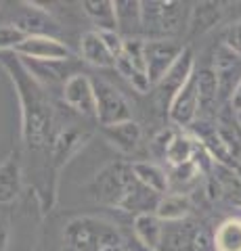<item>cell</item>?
<instances>
[{"label": "cell", "instance_id": "cell-1", "mask_svg": "<svg viewBox=\"0 0 241 251\" xmlns=\"http://www.w3.org/2000/svg\"><path fill=\"white\" fill-rule=\"evenodd\" d=\"M0 67L9 74L11 82L17 90L19 109H21V143L27 153H49L53 145V126L55 111L46 88L34 80L21 63L19 54L0 52Z\"/></svg>", "mask_w": 241, "mask_h": 251}, {"label": "cell", "instance_id": "cell-2", "mask_svg": "<svg viewBox=\"0 0 241 251\" xmlns=\"http://www.w3.org/2000/svg\"><path fill=\"white\" fill-rule=\"evenodd\" d=\"M90 193L101 205L115 207L120 211H136L149 214L155 211L160 201V195H155L149 188H145L132 174L130 163H109L95 176L90 184Z\"/></svg>", "mask_w": 241, "mask_h": 251}, {"label": "cell", "instance_id": "cell-3", "mask_svg": "<svg viewBox=\"0 0 241 251\" xmlns=\"http://www.w3.org/2000/svg\"><path fill=\"white\" fill-rule=\"evenodd\" d=\"M63 251H134L109 220L78 216L63 230Z\"/></svg>", "mask_w": 241, "mask_h": 251}, {"label": "cell", "instance_id": "cell-4", "mask_svg": "<svg viewBox=\"0 0 241 251\" xmlns=\"http://www.w3.org/2000/svg\"><path fill=\"white\" fill-rule=\"evenodd\" d=\"M92 84H95L97 97V122L101 124V128L132 120V105L113 84L97 80V77L92 80Z\"/></svg>", "mask_w": 241, "mask_h": 251}, {"label": "cell", "instance_id": "cell-5", "mask_svg": "<svg viewBox=\"0 0 241 251\" xmlns=\"http://www.w3.org/2000/svg\"><path fill=\"white\" fill-rule=\"evenodd\" d=\"M88 140H90L88 132H80L76 128L59 130L55 134V138H53V145H51V151H49V168H51V174H53V186H51L53 199L57 197V180H59L61 170H63L65 163L72 159Z\"/></svg>", "mask_w": 241, "mask_h": 251}, {"label": "cell", "instance_id": "cell-6", "mask_svg": "<svg viewBox=\"0 0 241 251\" xmlns=\"http://www.w3.org/2000/svg\"><path fill=\"white\" fill-rule=\"evenodd\" d=\"M183 50H185V44L172 40V38L145 40V65H147V75H149L153 88L164 80L168 69L176 63Z\"/></svg>", "mask_w": 241, "mask_h": 251}, {"label": "cell", "instance_id": "cell-7", "mask_svg": "<svg viewBox=\"0 0 241 251\" xmlns=\"http://www.w3.org/2000/svg\"><path fill=\"white\" fill-rule=\"evenodd\" d=\"M63 103L74 109L76 113L84 117H95L97 120V97H95V84L92 77L86 74H74L61 88Z\"/></svg>", "mask_w": 241, "mask_h": 251}, {"label": "cell", "instance_id": "cell-8", "mask_svg": "<svg viewBox=\"0 0 241 251\" xmlns=\"http://www.w3.org/2000/svg\"><path fill=\"white\" fill-rule=\"evenodd\" d=\"M197 115H199V90H197V74H193L189 82L170 100L168 120L176 128H189V126L197 122Z\"/></svg>", "mask_w": 241, "mask_h": 251}, {"label": "cell", "instance_id": "cell-9", "mask_svg": "<svg viewBox=\"0 0 241 251\" xmlns=\"http://www.w3.org/2000/svg\"><path fill=\"white\" fill-rule=\"evenodd\" d=\"M193 74H195V54H193L191 46H185L183 54L176 59L174 65L168 69L164 80L155 86V90H158V97L161 100V105H164V109H168L170 100L174 99V94L181 90L187 82H189V77Z\"/></svg>", "mask_w": 241, "mask_h": 251}, {"label": "cell", "instance_id": "cell-10", "mask_svg": "<svg viewBox=\"0 0 241 251\" xmlns=\"http://www.w3.org/2000/svg\"><path fill=\"white\" fill-rule=\"evenodd\" d=\"M15 54L26 59H34V61H74L76 54L72 49L59 38H51V36H29L26 38Z\"/></svg>", "mask_w": 241, "mask_h": 251}, {"label": "cell", "instance_id": "cell-11", "mask_svg": "<svg viewBox=\"0 0 241 251\" xmlns=\"http://www.w3.org/2000/svg\"><path fill=\"white\" fill-rule=\"evenodd\" d=\"M212 69L216 77H218V86H220V97L229 99L233 97L235 88L241 84V57L237 52H233L227 49L224 44H220L214 50L212 57Z\"/></svg>", "mask_w": 241, "mask_h": 251}, {"label": "cell", "instance_id": "cell-12", "mask_svg": "<svg viewBox=\"0 0 241 251\" xmlns=\"http://www.w3.org/2000/svg\"><path fill=\"white\" fill-rule=\"evenodd\" d=\"M26 9L19 13V17L13 21V25H17L27 38L29 36H51L57 38V34L61 31L59 23L51 17V13L42 9L40 4L36 2H21Z\"/></svg>", "mask_w": 241, "mask_h": 251}, {"label": "cell", "instance_id": "cell-13", "mask_svg": "<svg viewBox=\"0 0 241 251\" xmlns=\"http://www.w3.org/2000/svg\"><path fill=\"white\" fill-rule=\"evenodd\" d=\"M23 170L17 151H11L0 163V205H9L21 193Z\"/></svg>", "mask_w": 241, "mask_h": 251}, {"label": "cell", "instance_id": "cell-14", "mask_svg": "<svg viewBox=\"0 0 241 251\" xmlns=\"http://www.w3.org/2000/svg\"><path fill=\"white\" fill-rule=\"evenodd\" d=\"M19 59L42 88L57 86V84H61V88H63V84L74 75L67 72L69 61H34V59H26V57H19Z\"/></svg>", "mask_w": 241, "mask_h": 251}, {"label": "cell", "instance_id": "cell-15", "mask_svg": "<svg viewBox=\"0 0 241 251\" xmlns=\"http://www.w3.org/2000/svg\"><path fill=\"white\" fill-rule=\"evenodd\" d=\"M164 222L155 216V211L151 214H138L132 220V232L134 239L141 247L147 251H161V243H164Z\"/></svg>", "mask_w": 241, "mask_h": 251}, {"label": "cell", "instance_id": "cell-16", "mask_svg": "<svg viewBox=\"0 0 241 251\" xmlns=\"http://www.w3.org/2000/svg\"><path fill=\"white\" fill-rule=\"evenodd\" d=\"M101 130H103V136H105L107 143L111 147H115L124 155H132L138 147H141L143 132H141V126H138L134 120L105 126V128H101Z\"/></svg>", "mask_w": 241, "mask_h": 251}, {"label": "cell", "instance_id": "cell-17", "mask_svg": "<svg viewBox=\"0 0 241 251\" xmlns=\"http://www.w3.org/2000/svg\"><path fill=\"white\" fill-rule=\"evenodd\" d=\"M80 57H82V61H86L92 67H101V69L115 67V57L105 46L101 34L95 29L82 34V38H80Z\"/></svg>", "mask_w": 241, "mask_h": 251}, {"label": "cell", "instance_id": "cell-18", "mask_svg": "<svg viewBox=\"0 0 241 251\" xmlns=\"http://www.w3.org/2000/svg\"><path fill=\"white\" fill-rule=\"evenodd\" d=\"M132 174L145 188H149L155 195L164 197L170 193V178L168 172L153 161H130Z\"/></svg>", "mask_w": 241, "mask_h": 251}, {"label": "cell", "instance_id": "cell-19", "mask_svg": "<svg viewBox=\"0 0 241 251\" xmlns=\"http://www.w3.org/2000/svg\"><path fill=\"white\" fill-rule=\"evenodd\" d=\"M82 11L95 25V31H118L115 0H84Z\"/></svg>", "mask_w": 241, "mask_h": 251}, {"label": "cell", "instance_id": "cell-20", "mask_svg": "<svg viewBox=\"0 0 241 251\" xmlns=\"http://www.w3.org/2000/svg\"><path fill=\"white\" fill-rule=\"evenodd\" d=\"M222 2H197L191 11L189 17V34L191 36H201L208 29H212L216 23L222 19Z\"/></svg>", "mask_w": 241, "mask_h": 251}, {"label": "cell", "instance_id": "cell-21", "mask_svg": "<svg viewBox=\"0 0 241 251\" xmlns=\"http://www.w3.org/2000/svg\"><path fill=\"white\" fill-rule=\"evenodd\" d=\"M191 214V199L189 195H178V193H168L164 197H160L158 207H155V216L161 222L174 224V222H183L187 216Z\"/></svg>", "mask_w": 241, "mask_h": 251}, {"label": "cell", "instance_id": "cell-22", "mask_svg": "<svg viewBox=\"0 0 241 251\" xmlns=\"http://www.w3.org/2000/svg\"><path fill=\"white\" fill-rule=\"evenodd\" d=\"M118 31L124 38H141V2L138 0H115Z\"/></svg>", "mask_w": 241, "mask_h": 251}, {"label": "cell", "instance_id": "cell-23", "mask_svg": "<svg viewBox=\"0 0 241 251\" xmlns=\"http://www.w3.org/2000/svg\"><path fill=\"white\" fill-rule=\"evenodd\" d=\"M197 74V90H199V113L214 111L220 99V86L212 67H201Z\"/></svg>", "mask_w": 241, "mask_h": 251}, {"label": "cell", "instance_id": "cell-24", "mask_svg": "<svg viewBox=\"0 0 241 251\" xmlns=\"http://www.w3.org/2000/svg\"><path fill=\"white\" fill-rule=\"evenodd\" d=\"M115 72H118L124 80H126L132 88H134L138 94H149L153 90V84L149 80V75H147V69H141L136 65H132L130 59L126 54H120L118 59H115Z\"/></svg>", "mask_w": 241, "mask_h": 251}, {"label": "cell", "instance_id": "cell-25", "mask_svg": "<svg viewBox=\"0 0 241 251\" xmlns=\"http://www.w3.org/2000/svg\"><path fill=\"white\" fill-rule=\"evenodd\" d=\"M195 149H197V138L195 136H189V134H185V132L178 130L176 136L172 138V143H170V147H168L166 161L170 163V168H176V166H183V163H189V161H193Z\"/></svg>", "mask_w": 241, "mask_h": 251}, {"label": "cell", "instance_id": "cell-26", "mask_svg": "<svg viewBox=\"0 0 241 251\" xmlns=\"http://www.w3.org/2000/svg\"><path fill=\"white\" fill-rule=\"evenodd\" d=\"M214 251H241V218H229L216 228Z\"/></svg>", "mask_w": 241, "mask_h": 251}, {"label": "cell", "instance_id": "cell-27", "mask_svg": "<svg viewBox=\"0 0 241 251\" xmlns=\"http://www.w3.org/2000/svg\"><path fill=\"white\" fill-rule=\"evenodd\" d=\"M201 170L195 166V161L183 163V166L170 168L168 178H170V193H178V195H187V191L199 180Z\"/></svg>", "mask_w": 241, "mask_h": 251}, {"label": "cell", "instance_id": "cell-28", "mask_svg": "<svg viewBox=\"0 0 241 251\" xmlns=\"http://www.w3.org/2000/svg\"><path fill=\"white\" fill-rule=\"evenodd\" d=\"M26 34L13 23L0 25V52H15L19 46L26 42Z\"/></svg>", "mask_w": 241, "mask_h": 251}, {"label": "cell", "instance_id": "cell-29", "mask_svg": "<svg viewBox=\"0 0 241 251\" xmlns=\"http://www.w3.org/2000/svg\"><path fill=\"white\" fill-rule=\"evenodd\" d=\"M176 128H164L160 130L158 134H155V138L151 140V153L155 157H164L166 159V153H168V147L170 143H172V138L176 136Z\"/></svg>", "mask_w": 241, "mask_h": 251}, {"label": "cell", "instance_id": "cell-30", "mask_svg": "<svg viewBox=\"0 0 241 251\" xmlns=\"http://www.w3.org/2000/svg\"><path fill=\"white\" fill-rule=\"evenodd\" d=\"M222 44L241 57V19L235 21V23H231V25L227 27L224 38H222Z\"/></svg>", "mask_w": 241, "mask_h": 251}, {"label": "cell", "instance_id": "cell-31", "mask_svg": "<svg viewBox=\"0 0 241 251\" xmlns=\"http://www.w3.org/2000/svg\"><path fill=\"white\" fill-rule=\"evenodd\" d=\"M101 38H103L105 46L109 49V52L113 54L115 59L120 57V54L124 52V46H126V38H124L120 31H99Z\"/></svg>", "mask_w": 241, "mask_h": 251}, {"label": "cell", "instance_id": "cell-32", "mask_svg": "<svg viewBox=\"0 0 241 251\" xmlns=\"http://www.w3.org/2000/svg\"><path fill=\"white\" fill-rule=\"evenodd\" d=\"M9 247V220L0 214V251H6Z\"/></svg>", "mask_w": 241, "mask_h": 251}, {"label": "cell", "instance_id": "cell-33", "mask_svg": "<svg viewBox=\"0 0 241 251\" xmlns=\"http://www.w3.org/2000/svg\"><path fill=\"white\" fill-rule=\"evenodd\" d=\"M231 109H233V113H239L241 111V84L235 88V92H233V97H231Z\"/></svg>", "mask_w": 241, "mask_h": 251}, {"label": "cell", "instance_id": "cell-34", "mask_svg": "<svg viewBox=\"0 0 241 251\" xmlns=\"http://www.w3.org/2000/svg\"><path fill=\"white\" fill-rule=\"evenodd\" d=\"M235 117H237V124L241 126V111H239V113H235Z\"/></svg>", "mask_w": 241, "mask_h": 251}, {"label": "cell", "instance_id": "cell-35", "mask_svg": "<svg viewBox=\"0 0 241 251\" xmlns=\"http://www.w3.org/2000/svg\"><path fill=\"white\" fill-rule=\"evenodd\" d=\"M0 9H2V2H0Z\"/></svg>", "mask_w": 241, "mask_h": 251}]
</instances>
